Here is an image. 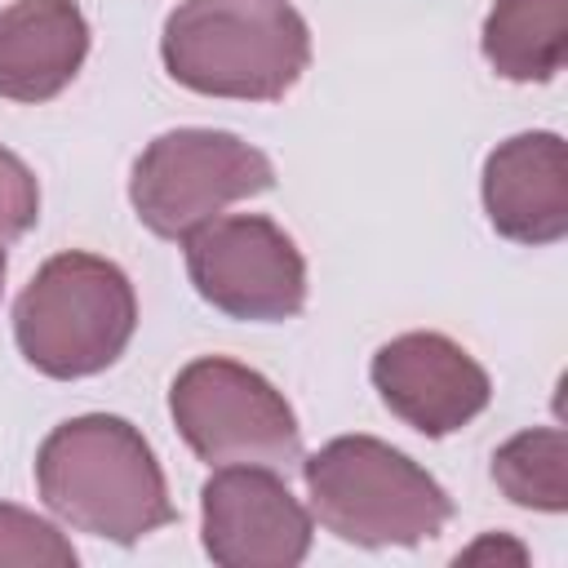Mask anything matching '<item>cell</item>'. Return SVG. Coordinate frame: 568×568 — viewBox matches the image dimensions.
<instances>
[{"instance_id": "obj_1", "label": "cell", "mask_w": 568, "mask_h": 568, "mask_svg": "<svg viewBox=\"0 0 568 568\" xmlns=\"http://www.w3.org/2000/svg\"><path fill=\"white\" fill-rule=\"evenodd\" d=\"M36 493L67 528L115 546H133L178 515L155 448L115 413L53 426L36 453Z\"/></svg>"}, {"instance_id": "obj_8", "label": "cell", "mask_w": 568, "mask_h": 568, "mask_svg": "<svg viewBox=\"0 0 568 568\" xmlns=\"http://www.w3.org/2000/svg\"><path fill=\"white\" fill-rule=\"evenodd\" d=\"M200 537L217 568H297L315 528L280 470L217 466L200 488Z\"/></svg>"}, {"instance_id": "obj_15", "label": "cell", "mask_w": 568, "mask_h": 568, "mask_svg": "<svg viewBox=\"0 0 568 568\" xmlns=\"http://www.w3.org/2000/svg\"><path fill=\"white\" fill-rule=\"evenodd\" d=\"M40 217V186L36 173L9 151L0 146V244L22 240Z\"/></svg>"}, {"instance_id": "obj_9", "label": "cell", "mask_w": 568, "mask_h": 568, "mask_svg": "<svg viewBox=\"0 0 568 568\" xmlns=\"http://www.w3.org/2000/svg\"><path fill=\"white\" fill-rule=\"evenodd\" d=\"M368 377L382 404L426 439H444L470 426L493 399V377L484 364L462 342L426 328L377 346Z\"/></svg>"}, {"instance_id": "obj_13", "label": "cell", "mask_w": 568, "mask_h": 568, "mask_svg": "<svg viewBox=\"0 0 568 568\" xmlns=\"http://www.w3.org/2000/svg\"><path fill=\"white\" fill-rule=\"evenodd\" d=\"M493 484L524 510H568V435L559 426H532L510 435L493 453Z\"/></svg>"}, {"instance_id": "obj_2", "label": "cell", "mask_w": 568, "mask_h": 568, "mask_svg": "<svg viewBox=\"0 0 568 568\" xmlns=\"http://www.w3.org/2000/svg\"><path fill=\"white\" fill-rule=\"evenodd\" d=\"M160 58L200 98L280 102L311 67V27L288 0H178Z\"/></svg>"}, {"instance_id": "obj_11", "label": "cell", "mask_w": 568, "mask_h": 568, "mask_svg": "<svg viewBox=\"0 0 568 568\" xmlns=\"http://www.w3.org/2000/svg\"><path fill=\"white\" fill-rule=\"evenodd\" d=\"M89 58V22L75 0H13L0 9V98L49 102Z\"/></svg>"}, {"instance_id": "obj_16", "label": "cell", "mask_w": 568, "mask_h": 568, "mask_svg": "<svg viewBox=\"0 0 568 568\" xmlns=\"http://www.w3.org/2000/svg\"><path fill=\"white\" fill-rule=\"evenodd\" d=\"M0 288H4V248H0Z\"/></svg>"}, {"instance_id": "obj_10", "label": "cell", "mask_w": 568, "mask_h": 568, "mask_svg": "<svg viewBox=\"0 0 568 568\" xmlns=\"http://www.w3.org/2000/svg\"><path fill=\"white\" fill-rule=\"evenodd\" d=\"M488 226L501 240L541 248L568 235V151L550 129L497 142L479 178Z\"/></svg>"}, {"instance_id": "obj_6", "label": "cell", "mask_w": 568, "mask_h": 568, "mask_svg": "<svg viewBox=\"0 0 568 568\" xmlns=\"http://www.w3.org/2000/svg\"><path fill=\"white\" fill-rule=\"evenodd\" d=\"M275 186V164L226 129H169L133 160L129 204L160 240H186L235 200Z\"/></svg>"}, {"instance_id": "obj_12", "label": "cell", "mask_w": 568, "mask_h": 568, "mask_svg": "<svg viewBox=\"0 0 568 568\" xmlns=\"http://www.w3.org/2000/svg\"><path fill=\"white\" fill-rule=\"evenodd\" d=\"M479 49L501 80H555L568 58V0H493Z\"/></svg>"}, {"instance_id": "obj_7", "label": "cell", "mask_w": 568, "mask_h": 568, "mask_svg": "<svg viewBox=\"0 0 568 568\" xmlns=\"http://www.w3.org/2000/svg\"><path fill=\"white\" fill-rule=\"evenodd\" d=\"M195 293L248 324H280L306 306V257L284 226L262 213L213 217L182 240Z\"/></svg>"}, {"instance_id": "obj_14", "label": "cell", "mask_w": 568, "mask_h": 568, "mask_svg": "<svg viewBox=\"0 0 568 568\" xmlns=\"http://www.w3.org/2000/svg\"><path fill=\"white\" fill-rule=\"evenodd\" d=\"M75 546L58 532V524L0 501V568H75Z\"/></svg>"}, {"instance_id": "obj_4", "label": "cell", "mask_w": 568, "mask_h": 568, "mask_svg": "<svg viewBox=\"0 0 568 568\" xmlns=\"http://www.w3.org/2000/svg\"><path fill=\"white\" fill-rule=\"evenodd\" d=\"M138 328L129 275L98 253L67 248L49 257L13 302V337L22 359L53 377L80 382L111 368Z\"/></svg>"}, {"instance_id": "obj_5", "label": "cell", "mask_w": 568, "mask_h": 568, "mask_svg": "<svg viewBox=\"0 0 568 568\" xmlns=\"http://www.w3.org/2000/svg\"><path fill=\"white\" fill-rule=\"evenodd\" d=\"M169 417L186 448L209 466L293 470L302 462V426L288 399L240 359L200 355L178 368Z\"/></svg>"}, {"instance_id": "obj_3", "label": "cell", "mask_w": 568, "mask_h": 568, "mask_svg": "<svg viewBox=\"0 0 568 568\" xmlns=\"http://www.w3.org/2000/svg\"><path fill=\"white\" fill-rule=\"evenodd\" d=\"M297 466L311 515L351 546H422L453 519L444 484L377 435H337Z\"/></svg>"}]
</instances>
